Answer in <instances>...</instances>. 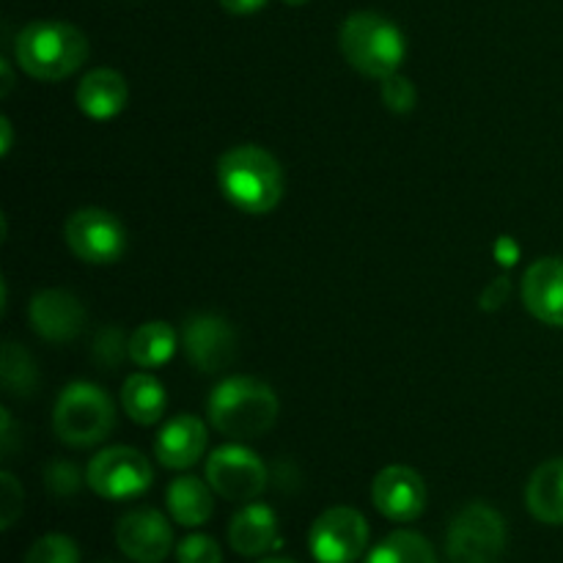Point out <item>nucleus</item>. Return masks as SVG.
<instances>
[{"mask_svg": "<svg viewBox=\"0 0 563 563\" xmlns=\"http://www.w3.org/2000/svg\"><path fill=\"white\" fill-rule=\"evenodd\" d=\"M506 550V522L493 506L471 504L451 520L445 553L451 563H498Z\"/></svg>", "mask_w": 563, "mask_h": 563, "instance_id": "obj_6", "label": "nucleus"}, {"mask_svg": "<svg viewBox=\"0 0 563 563\" xmlns=\"http://www.w3.org/2000/svg\"><path fill=\"white\" fill-rule=\"evenodd\" d=\"M176 559H179V563H220L223 553H220V544L212 537H207V533H192V537L179 542Z\"/></svg>", "mask_w": 563, "mask_h": 563, "instance_id": "obj_27", "label": "nucleus"}, {"mask_svg": "<svg viewBox=\"0 0 563 563\" xmlns=\"http://www.w3.org/2000/svg\"><path fill=\"white\" fill-rule=\"evenodd\" d=\"M209 421L225 438L256 440L278 421V396L253 377H229L209 396Z\"/></svg>", "mask_w": 563, "mask_h": 563, "instance_id": "obj_3", "label": "nucleus"}, {"mask_svg": "<svg viewBox=\"0 0 563 563\" xmlns=\"http://www.w3.org/2000/svg\"><path fill=\"white\" fill-rule=\"evenodd\" d=\"M14 58L36 80H64L86 64L88 38L71 22L36 20L16 33Z\"/></svg>", "mask_w": 563, "mask_h": 563, "instance_id": "obj_1", "label": "nucleus"}, {"mask_svg": "<svg viewBox=\"0 0 563 563\" xmlns=\"http://www.w3.org/2000/svg\"><path fill=\"white\" fill-rule=\"evenodd\" d=\"M220 5H223L229 14L245 16V14H256L258 9H264L267 0H220Z\"/></svg>", "mask_w": 563, "mask_h": 563, "instance_id": "obj_31", "label": "nucleus"}, {"mask_svg": "<svg viewBox=\"0 0 563 563\" xmlns=\"http://www.w3.org/2000/svg\"><path fill=\"white\" fill-rule=\"evenodd\" d=\"M181 344H185L187 361L203 374L223 372L236 355V335L231 324L209 313L187 319L181 330Z\"/></svg>", "mask_w": 563, "mask_h": 563, "instance_id": "obj_11", "label": "nucleus"}, {"mask_svg": "<svg viewBox=\"0 0 563 563\" xmlns=\"http://www.w3.org/2000/svg\"><path fill=\"white\" fill-rule=\"evenodd\" d=\"M25 563H80V550L64 533H47L31 544Z\"/></svg>", "mask_w": 563, "mask_h": 563, "instance_id": "obj_25", "label": "nucleus"}, {"mask_svg": "<svg viewBox=\"0 0 563 563\" xmlns=\"http://www.w3.org/2000/svg\"><path fill=\"white\" fill-rule=\"evenodd\" d=\"M218 185L245 214H267L284 198V170L262 146H236L220 157Z\"/></svg>", "mask_w": 563, "mask_h": 563, "instance_id": "obj_2", "label": "nucleus"}, {"mask_svg": "<svg viewBox=\"0 0 563 563\" xmlns=\"http://www.w3.org/2000/svg\"><path fill=\"white\" fill-rule=\"evenodd\" d=\"M366 563H438V555L421 533L396 531L366 555Z\"/></svg>", "mask_w": 563, "mask_h": 563, "instance_id": "obj_23", "label": "nucleus"}, {"mask_svg": "<svg viewBox=\"0 0 563 563\" xmlns=\"http://www.w3.org/2000/svg\"><path fill=\"white\" fill-rule=\"evenodd\" d=\"M0 487H3L0 489V498H3V528L9 531L22 511V487L16 484V478L11 473L0 476Z\"/></svg>", "mask_w": 563, "mask_h": 563, "instance_id": "obj_29", "label": "nucleus"}, {"mask_svg": "<svg viewBox=\"0 0 563 563\" xmlns=\"http://www.w3.org/2000/svg\"><path fill=\"white\" fill-rule=\"evenodd\" d=\"M383 102L394 113H410L418 102V91L405 75L394 71V75L383 77Z\"/></svg>", "mask_w": 563, "mask_h": 563, "instance_id": "obj_26", "label": "nucleus"}, {"mask_svg": "<svg viewBox=\"0 0 563 563\" xmlns=\"http://www.w3.org/2000/svg\"><path fill=\"white\" fill-rule=\"evenodd\" d=\"M284 3H289V5H306L308 0H284Z\"/></svg>", "mask_w": 563, "mask_h": 563, "instance_id": "obj_33", "label": "nucleus"}, {"mask_svg": "<svg viewBox=\"0 0 563 563\" xmlns=\"http://www.w3.org/2000/svg\"><path fill=\"white\" fill-rule=\"evenodd\" d=\"M0 377H3L5 390L11 396H27L36 388V366H33L31 355L22 346L5 344L3 357H0Z\"/></svg>", "mask_w": 563, "mask_h": 563, "instance_id": "obj_24", "label": "nucleus"}, {"mask_svg": "<svg viewBox=\"0 0 563 563\" xmlns=\"http://www.w3.org/2000/svg\"><path fill=\"white\" fill-rule=\"evenodd\" d=\"M64 240L77 258L88 264H113L126 251V231L119 218L104 209L88 207L69 214Z\"/></svg>", "mask_w": 563, "mask_h": 563, "instance_id": "obj_9", "label": "nucleus"}, {"mask_svg": "<svg viewBox=\"0 0 563 563\" xmlns=\"http://www.w3.org/2000/svg\"><path fill=\"white\" fill-rule=\"evenodd\" d=\"M522 302L539 322L563 328V258H539L526 269Z\"/></svg>", "mask_w": 563, "mask_h": 563, "instance_id": "obj_15", "label": "nucleus"}, {"mask_svg": "<svg viewBox=\"0 0 563 563\" xmlns=\"http://www.w3.org/2000/svg\"><path fill=\"white\" fill-rule=\"evenodd\" d=\"M126 352H130L132 363H137L141 368L163 366L176 352V330L168 322L141 324L126 341Z\"/></svg>", "mask_w": 563, "mask_h": 563, "instance_id": "obj_22", "label": "nucleus"}, {"mask_svg": "<svg viewBox=\"0 0 563 563\" xmlns=\"http://www.w3.org/2000/svg\"><path fill=\"white\" fill-rule=\"evenodd\" d=\"M526 504L544 526H563V460H550L533 471Z\"/></svg>", "mask_w": 563, "mask_h": 563, "instance_id": "obj_19", "label": "nucleus"}, {"mask_svg": "<svg viewBox=\"0 0 563 563\" xmlns=\"http://www.w3.org/2000/svg\"><path fill=\"white\" fill-rule=\"evenodd\" d=\"M229 542L236 553L247 555V559H256V555L275 550L280 544L275 511L262 504H251L236 511L229 526Z\"/></svg>", "mask_w": 563, "mask_h": 563, "instance_id": "obj_17", "label": "nucleus"}, {"mask_svg": "<svg viewBox=\"0 0 563 563\" xmlns=\"http://www.w3.org/2000/svg\"><path fill=\"white\" fill-rule=\"evenodd\" d=\"M115 544L135 563H163L174 548V531L157 509H135L115 526Z\"/></svg>", "mask_w": 563, "mask_h": 563, "instance_id": "obj_12", "label": "nucleus"}, {"mask_svg": "<svg viewBox=\"0 0 563 563\" xmlns=\"http://www.w3.org/2000/svg\"><path fill=\"white\" fill-rule=\"evenodd\" d=\"M368 522L350 506H335L317 517L308 533V548L317 563H355L366 553Z\"/></svg>", "mask_w": 563, "mask_h": 563, "instance_id": "obj_8", "label": "nucleus"}, {"mask_svg": "<svg viewBox=\"0 0 563 563\" xmlns=\"http://www.w3.org/2000/svg\"><path fill=\"white\" fill-rule=\"evenodd\" d=\"M214 489L207 487L201 478L196 476H181L170 482L168 487V511L179 526L198 528L212 517L214 511Z\"/></svg>", "mask_w": 563, "mask_h": 563, "instance_id": "obj_20", "label": "nucleus"}, {"mask_svg": "<svg viewBox=\"0 0 563 563\" xmlns=\"http://www.w3.org/2000/svg\"><path fill=\"white\" fill-rule=\"evenodd\" d=\"M121 346H124V341H121V330L119 328L104 330V333L97 339V346H93V357H97L102 366H119Z\"/></svg>", "mask_w": 563, "mask_h": 563, "instance_id": "obj_30", "label": "nucleus"}, {"mask_svg": "<svg viewBox=\"0 0 563 563\" xmlns=\"http://www.w3.org/2000/svg\"><path fill=\"white\" fill-rule=\"evenodd\" d=\"M121 405L132 421L141 423V427H152L163 418L168 396H165L163 383L157 377L141 372L126 377L124 388H121Z\"/></svg>", "mask_w": 563, "mask_h": 563, "instance_id": "obj_21", "label": "nucleus"}, {"mask_svg": "<svg viewBox=\"0 0 563 563\" xmlns=\"http://www.w3.org/2000/svg\"><path fill=\"white\" fill-rule=\"evenodd\" d=\"M0 130H3V146H0V152L9 154L11 152V124H9V119H0Z\"/></svg>", "mask_w": 563, "mask_h": 563, "instance_id": "obj_32", "label": "nucleus"}, {"mask_svg": "<svg viewBox=\"0 0 563 563\" xmlns=\"http://www.w3.org/2000/svg\"><path fill=\"white\" fill-rule=\"evenodd\" d=\"M27 319H31V328L36 330L38 339L64 344V341L77 339L82 333L86 311H82L80 300L69 291L44 289L31 300Z\"/></svg>", "mask_w": 563, "mask_h": 563, "instance_id": "obj_14", "label": "nucleus"}, {"mask_svg": "<svg viewBox=\"0 0 563 563\" xmlns=\"http://www.w3.org/2000/svg\"><path fill=\"white\" fill-rule=\"evenodd\" d=\"M126 99H130V86L124 77L115 69H93L77 86V108L88 115V119H113L124 110Z\"/></svg>", "mask_w": 563, "mask_h": 563, "instance_id": "obj_18", "label": "nucleus"}, {"mask_svg": "<svg viewBox=\"0 0 563 563\" xmlns=\"http://www.w3.org/2000/svg\"><path fill=\"white\" fill-rule=\"evenodd\" d=\"M207 451V427L196 416H176L163 427L154 443V454L163 467L185 471L196 465Z\"/></svg>", "mask_w": 563, "mask_h": 563, "instance_id": "obj_16", "label": "nucleus"}, {"mask_svg": "<svg viewBox=\"0 0 563 563\" xmlns=\"http://www.w3.org/2000/svg\"><path fill=\"white\" fill-rule=\"evenodd\" d=\"M264 563H295V561H284V559H273V561H264Z\"/></svg>", "mask_w": 563, "mask_h": 563, "instance_id": "obj_34", "label": "nucleus"}, {"mask_svg": "<svg viewBox=\"0 0 563 563\" xmlns=\"http://www.w3.org/2000/svg\"><path fill=\"white\" fill-rule=\"evenodd\" d=\"M44 482H47L49 493L64 498V495H75L77 487H80V476H77L75 465H66V462H55V465L47 467L44 473Z\"/></svg>", "mask_w": 563, "mask_h": 563, "instance_id": "obj_28", "label": "nucleus"}, {"mask_svg": "<svg viewBox=\"0 0 563 563\" xmlns=\"http://www.w3.org/2000/svg\"><path fill=\"white\" fill-rule=\"evenodd\" d=\"M86 482L99 498L126 500L152 487V465L141 451L113 445L93 456L86 471Z\"/></svg>", "mask_w": 563, "mask_h": 563, "instance_id": "obj_7", "label": "nucleus"}, {"mask_svg": "<svg viewBox=\"0 0 563 563\" xmlns=\"http://www.w3.org/2000/svg\"><path fill=\"white\" fill-rule=\"evenodd\" d=\"M115 423L113 401L99 385L71 383L60 390L53 410V429L60 443L88 449L102 443Z\"/></svg>", "mask_w": 563, "mask_h": 563, "instance_id": "obj_5", "label": "nucleus"}, {"mask_svg": "<svg viewBox=\"0 0 563 563\" xmlns=\"http://www.w3.org/2000/svg\"><path fill=\"white\" fill-rule=\"evenodd\" d=\"M207 484L225 500L245 504L267 487V467L245 445H220L207 460Z\"/></svg>", "mask_w": 563, "mask_h": 563, "instance_id": "obj_10", "label": "nucleus"}, {"mask_svg": "<svg viewBox=\"0 0 563 563\" xmlns=\"http://www.w3.org/2000/svg\"><path fill=\"white\" fill-rule=\"evenodd\" d=\"M339 44L346 64L355 66L361 75L377 77V80L399 71L407 55V44L399 27L374 11H357V14L346 16L339 33Z\"/></svg>", "mask_w": 563, "mask_h": 563, "instance_id": "obj_4", "label": "nucleus"}, {"mask_svg": "<svg viewBox=\"0 0 563 563\" xmlns=\"http://www.w3.org/2000/svg\"><path fill=\"white\" fill-rule=\"evenodd\" d=\"M372 500L388 520L412 522L427 509V484L412 467L390 465L374 476Z\"/></svg>", "mask_w": 563, "mask_h": 563, "instance_id": "obj_13", "label": "nucleus"}]
</instances>
